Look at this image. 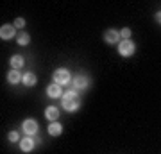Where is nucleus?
<instances>
[{"instance_id":"obj_1","label":"nucleus","mask_w":161,"mask_h":154,"mask_svg":"<svg viewBox=\"0 0 161 154\" xmlns=\"http://www.w3.org/2000/svg\"><path fill=\"white\" fill-rule=\"evenodd\" d=\"M79 106H80V100L75 90H68L66 93H63V108L66 111H77Z\"/></svg>"},{"instance_id":"obj_2","label":"nucleus","mask_w":161,"mask_h":154,"mask_svg":"<svg viewBox=\"0 0 161 154\" xmlns=\"http://www.w3.org/2000/svg\"><path fill=\"white\" fill-rule=\"evenodd\" d=\"M134 50H136V47H134V43H132L131 40H122L120 43H118V52H120L124 57L132 56Z\"/></svg>"},{"instance_id":"obj_3","label":"nucleus","mask_w":161,"mask_h":154,"mask_svg":"<svg viewBox=\"0 0 161 154\" xmlns=\"http://www.w3.org/2000/svg\"><path fill=\"white\" fill-rule=\"evenodd\" d=\"M54 83L59 86H64L70 83V72L66 68H59L54 72Z\"/></svg>"},{"instance_id":"obj_4","label":"nucleus","mask_w":161,"mask_h":154,"mask_svg":"<svg viewBox=\"0 0 161 154\" xmlns=\"http://www.w3.org/2000/svg\"><path fill=\"white\" fill-rule=\"evenodd\" d=\"M23 131L27 133L29 136H32V134H36V131H38V122L32 118H27L25 122H23Z\"/></svg>"},{"instance_id":"obj_5","label":"nucleus","mask_w":161,"mask_h":154,"mask_svg":"<svg viewBox=\"0 0 161 154\" xmlns=\"http://www.w3.org/2000/svg\"><path fill=\"white\" fill-rule=\"evenodd\" d=\"M104 40L108 41L109 45H113V43H116V41L120 40V32H118V31H115V29H109V31H106Z\"/></svg>"},{"instance_id":"obj_6","label":"nucleus","mask_w":161,"mask_h":154,"mask_svg":"<svg viewBox=\"0 0 161 154\" xmlns=\"http://www.w3.org/2000/svg\"><path fill=\"white\" fill-rule=\"evenodd\" d=\"M14 36V25H2L0 29V38L2 40H11Z\"/></svg>"},{"instance_id":"obj_7","label":"nucleus","mask_w":161,"mask_h":154,"mask_svg":"<svg viewBox=\"0 0 161 154\" xmlns=\"http://www.w3.org/2000/svg\"><path fill=\"white\" fill-rule=\"evenodd\" d=\"M47 95H48L50 99H59V97H63V95H61V86L56 84V83H54V84H50L48 88H47Z\"/></svg>"},{"instance_id":"obj_8","label":"nucleus","mask_w":161,"mask_h":154,"mask_svg":"<svg viewBox=\"0 0 161 154\" xmlns=\"http://www.w3.org/2000/svg\"><path fill=\"white\" fill-rule=\"evenodd\" d=\"M7 81L11 83V84H18L20 81H23V75L20 74V70H9V74H7Z\"/></svg>"},{"instance_id":"obj_9","label":"nucleus","mask_w":161,"mask_h":154,"mask_svg":"<svg viewBox=\"0 0 161 154\" xmlns=\"http://www.w3.org/2000/svg\"><path fill=\"white\" fill-rule=\"evenodd\" d=\"M20 149H22L23 152H31V151L34 149V142H32V138L27 136V138H23V140H20Z\"/></svg>"},{"instance_id":"obj_10","label":"nucleus","mask_w":161,"mask_h":154,"mask_svg":"<svg viewBox=\"0 0 161 154\" xmlns=\"http://www.w3.org/2000/svg\"><path fill=\"white\" fill-rule=\"evenodd\" d=\"M45 117L50 120V122H56V120L59 118V109L56 108V106H48L47 111H45Z\"/></svg>"},{"instance_id":"obj_11","label":"nucleus","mask_w":161,"mask_h":154,"mask_svg":"<svg viewBox=\"0 0 161 154\" xmlns=\"http://www.w3.org/2000/svg\"><path fill=\"white\" fill-rule=\"evenodd\" d=\"M88 77H84V75H77L74 81V84H75V90H84V88H88Z\"/></svg>"},{"instance_id":"obj_12","label":"nucleus","mask_w":161,"mask_h":154,"mask_svg":"<svg viewBox=\"0 0 161 154\" xmlns=\"http://www.w3.org/2000/svg\"><path fill=\"white\" fill-rule=\"evenodd\" d=\"M61 133H63V126H61V124L52 122L50 126H48V134H50V136H58V134H61Z\"/></svg>"},{"instance_id":"obj_13","label":"nucleus","mask_w":161,"mask_h":154,"mask_svg":"<svg viewBox=\"0 0 161 154\" xmlns=\"http://www.w3.org/2000/svg\"><path fill=\"white\" fill-rule=\"evenodd\" d=\"M23 84H25V86H34L36 84V75L32 74V72L23 74Z\"/></svg>"},{"instance_id":"obj_14","label":"nucleus","mask_w":161,"mask_h":154,"mask_svg":"<svg viewBox=\"0 0 161 154\" xmlns=\"http://www.w3.org/2000/svg\"><path fill=\"white\" fill-rule=\"evenodd\" d=\"M11 66L14 70H20L23 66V57L22 56H13L11 57Z\"/></svg>"},{"instance_id":"obj_15","label":"nucleus","mask_w":161,"mask_h":154,"mask_svg":"<svg viewBox=\"0 0 161 154\" xmlns=\"http://www.w3.org/2000/svg\"><path fill=\"white\" fill-rule=\"evenodd\" d=\"M29 41H31V36L27 34V32H23V34L18 36V45H29Z\"/></svg>"},{"instance_id":"obj_16","label":"nucleus","mask_w":161,"mask_h":154,"mask_svg":"<svg viewBox=\"0 0 161 154\" xmlns=\"http://www.w3.org/2000/svg\"><path fill=\"white\" fill-rule=\"evenodd\" d=\"M120 38H124V40H129V38H131V31H129V29H122Z\"/></svg>"},{"instance_id":"obj_17","label":"nucleus","mask_w":161,"mask_h":154,"mask_svg":"<svg viewBox=\"0 0 161 154\" xmlns=\"http://www.w3.org/2000/svg\"><path fill=\"white\" fill-rule=\"evenodd\" d=\"M18 140H20V136H18L16 131H11V133H9V142H18Z\"/></svg>"},{"instance_id":"obj_18","label":"nucleus","mask_w":161,"mask_h":154,"mask_svg":"<svg viewBox=\"0 0 161 154\" xmlns=\"http://www.w3.org/2000/svg\"><path fill=\"white\" fill-rule=\"evenodd\" d=\"M13 25H14V27H23V25H25V20H23V18H16Z\"/></svg>"},{"instance_id":"obj_19","label":"nucleus","mask_w":161,"mask_h":154,"mask_svg":"<svg viewBox=\"0 0 161 154\" xmlns=\"http://www.w3.org/2000/svg\"><path fill=\"white\" fill-rule=\"evenodd\" d=\"M156 20L161 23V11H159V13H156Z\"/></svg>"}]
</instances>
